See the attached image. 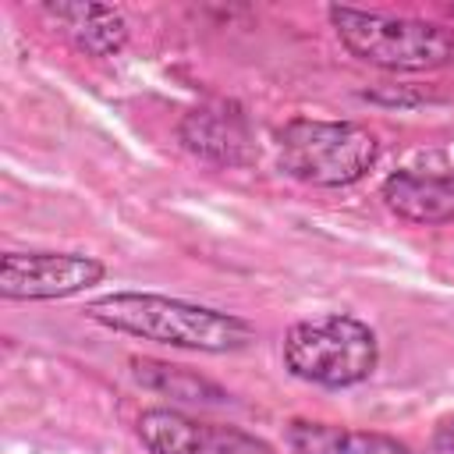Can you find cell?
<instances>
[{"mask_svg": "<svg viewBox=\"0 0 454 454\" xmlns=\"http://www.w3.org/2000/svg\"><path fill=\"white\" fill-rule=\"evenodd\" d=\"M280 358L284 369L301 383L348 390L376 372L380 337L351 312H326L291 323L280 340Z\"/></svg>", "mask_w": 454, "mask_h": 454, "instance_id": "3", "label": "cell"}, {"mask_svg": "<svg viewBox=\"0 0 454 454\" xmlns=\"http://www.w3.org/2000/svg\"><path fill=\"white\" fill-rule=\"evenodd\" d=\"M106 277L96 255L82 252H4L0 298L7 301H57L89 291Z\"/></svg>", "mask_w": 454, "mask_h": 454, "instance_id": "5", "label": "cell"}, {"mask_svg": "<svg viewBox=\"0 0 454 454\" xmlns=\"http://www.w3.org/2000/svg\"><path fill=\"white\" fill-rule=\"evenodd\" d=\"M287 447L291 454H415L404 440L390 433L312 419H294L287 426Z\"/></svg>", "mask_w": 454, "mask_h": 454, "instance_id": "10", "label": "cell"}, {"mask_svg": "<svg viewBox=\"0 0 454 454\" xmlns=\"http://www.w3.org/2000/svg\"><path fill=\"white\" fill-rule=\"evenodd\" d=\"M135 380L145 390H156L163 397H177V401H199V404H223L227 390L184 365H170L160 358H131Z\"/></svg>", "mask_w": 454, "mask_h": 454, "instance_id": "11", "label": "cell"}, {"mask_svg": "<svg viewBox=\"0 0 454 454\" xmlns=\"http://www.w3.org/2000/svg\"><path fill=\"white\" fill-rule=\"evenodd\" d=\"M43 11L64 28V35L85 57H117L128 46V18L114 4L57 0V4H43Z\"/></svg>", "mask_w": 454, "mask_h": 454, "instance_id": "9", "label": "cell"}, {"mask_svg": "<svg viewBox=\"0 0 454 454\" xmlns=\"http://www.w3.org/2000/svg\"><path fill=\"white\" fill-rule=\"evenodd\" d=\"M433 450L440 454H454V415H443L433 429Z\"/></svg>", "mask_w": 454, "mask_h": 454, "instance_id": "12", "label": "cell"}, {"mask_svg": "<svg viewBox=\"0 0 454 454\" xmlns=\"http://www.w3.org/2000/svg\"><path fill=\"white\" fill-rule=\"evenodd\" d=\"M135 436L149 454H277L262 436L184 415L177 408H149L135 422Z\"/></svg>", "mask_w": 454, "mask_h": 454, "instance_id": "6", "label": "cell"}, {"mask_svg": "<svg viewBox=\"0 0 454 454\" xmlns=\"http://www.w3.org/2000/svg\"><path fill=\"white\" fill-rule=\"evenodd\" d=\"M326 18L340 46L358 64L397 71V74L440 71L454 64V28L447 25L387 14V11H362L348 4H330Z\"/></svg>", "mask_w": 454, "mask_h": 454, "instance_id": "2", "label": "cell"}, {"mask_svg": "<svg viewBox=\"0 0 454 454\" xmlns=\"http://www.w3.org/2000/svg\"><path fill=\"white\" fill-rule=\"evenodd\" d=\"M177 142L209 167H252L259 160L252 117L238 99H206L192 106L177 124Z\"/></svg>", "mask_w": 454, "mask_h": 454, "instance_id": "7", "label": "cell"}, {"mask_svg": "<svg viewBox=\"0 0 454 454\" xmlns=\"http://www.w3.org/2000/svg\"><path fill=\"white\" fill-rule=\"evenodd\" d=\"M447 14H450V18H454V4H450V7H447Z\"/></svg>", "mask_w": 454, "mask_h": 454, "instance_id": "13", "label": "cell"}, {"mask_svg": "<svg viewBox=\"0 0 454 454\" xmlns=\"http://www.w3.org/2000/svg\"><path fill=\"white\" fill-rule=\"evenodd\" d=\"M380 199L404 223H454V163L401 167L383 177Z\"/></svg>", "mask_w": 454, "mask_h": 454, "instance_id": "8", "label": "cell"}, {"mask_svg": "<svg viewBox=\"0 0 454 454\" xmlns=\"http://www.w3.org/2000/svg\"><path fill=\"white\" fill-rule=\"evenodd\" d=\"M85 319L114 333H128L181 351H202V355H231L255 340V326L245 316L156 291L99 294L85 305Z\"/></svg>", "mask_w": 454, "mask_h": 454, "instance_id": "1", "label": "cell"}, {"mask_svg": "<svg viewBox=\"0 0 454 454\" xmlns=\"http://www.w3.org/2000/svg\"><path fill=\"white\" fill-rule=\"evenodd\" d=\"M380 160V138L358 121L291 117L277 128V163L312 188L358 184Z\"/></svg>", "mask_w": 454, "mask_h": 454, "instance_id": "4", "label": "cell"}]
</instances>
